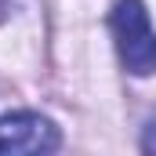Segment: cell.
<instances>
[{
    "instance_id": "obj_1",
    "label": "cell",
    "mask_w": 156,
    "mask_h": 156,
    "mask_svg": "<svg viewBox=\"0 0 156 156\" xmlns=\"http://www.w3.org/2000/svg\"><path fill=\"white\" fill-rule=\"evenodd\" d=\"M109 26L116 37V51L127 73L149 76L156 73V33L149 26V11L142 0H116L109 11Z\"/></svg>"
},
{
    "instance_id": "obj_2",
    "label": "cell",
    "mask_w": 156,
    "mask_h": 156,
    "mask_svg": "<svg viewBox=\"0 0 156 156\" xmlns=\"http://www.w3.org/2000/svg\"><path fill=\"white\" fill-rule=\"evenodd\" d=\"M58 127L40 113H11L0 120V153H55Z\"/></svg>"
},
{
    "instance_id": "obj_3",
    "label": "cell",
    "mask_w": 156,
    "mask_h": 156,
    "mask_svg": "<svg viewBox=\"0 0 156 156\" xmlns=\"http://www.w3.org/2000/svg\"><path fill=\"white\" fill-rule=\"evenodd\" d=\"M142 149H145V153H156V120L149 123V131H145V138H142Z\"/></svg>"
}]
</instances>
